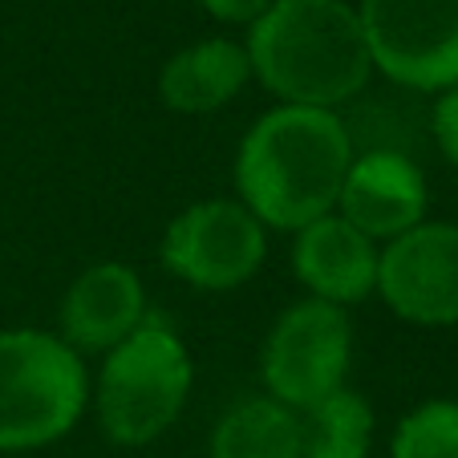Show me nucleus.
I'll list each match as a JSON object with an SVG mask.
<instances>
[{"mask_svg":"<svg viewBox=\"0 0 458 458\" xmlns=\"http://www.w3.org/2000/svg\"><path fill=\"white\" fill-rule=\"evenodd\" d=\"M349 357H353V325L349 312L329 301L288 304L259 349V377L268 398L304 414L320 398L345 389Z\"/></svg>","mask_w":458,"mask_h":458,"instance_id":"obj_5","label":"nucleus"},{"mask_svg":"<svg viewBox=\"0 0 458 458\" xmlns=\"http://www.w3.org/2000/svg\"><path fill=\"white\" fill-rule=\"evenodd\" d=\"M199 4L219 25H251L256 17H264L272 9V0H199Z\"/></svg>","mask_w":458,"mask_h":458,"instance_id":"obj_17","label":"nucleus"},{"mask_svg":"<svg viewBox=\"0 0 458 458\" xmlns=\"http://www.w3.org/2000/svg\"><path fill=\"white\" fill-rule=\"evenodd\" d=\"M195 365L171 320L147 312L139 329L102 357L89 389L98 426L114 446H150L179 422L191 398Z\"/></svg>","mask_w":458,"mask_h":458,"instance_id":"obj_3","label":"nucleus"},{"mask_svg":"<svg viewBox=\"0 0 458 458\" xmlns=\"http://www.w3.org/2000/svg\"><path fill=\"white\" fill-rule=\"evenodd\" d=\"M377 296L406 325H458V224L422 219L377 256Z\"/></svg>","mask_w":458,"mask_h":458,"instance_id":"obj_8","label":"nucleus"},{"mask_svg":"<svg viewBox=\"0 0 458 458\" xmlns=\"http://www.w3.org/2000/svg\"><path fill=\"white\" fill-rule=\"evenodd\" d=\"M394 458H458V402L434 398L414 406L389 438Z\"/></svg>","mask_w":458,"mask_h":458,"instance_id":"obj_15","label":"nucleus"},{"mask_svg":"<svg viewBox=\"0 0 458 458\" xmlns=\"http://www.w3.org/2000/svg\"><path fill=\"white\" fill-rule=\"evenodd\" d=\"M377 243L353 224L329 211L296 232L293 276L309 288L312 301H329L337 309L357 304L377 293Z\"/></svg>","mask_w":458,"mask_h":458,"instance_id":"obj_11","label":"nucleus"},{"mask_svg":"<svg viewBox=\"0 0 458 458\" xmlns=\"http://www.w3.org/2000/svg\"><path fill=\"white\" fill-rule=\"evenodd\" d=\"M373 442V406L357 389H337L301 414L304 458H365Z\"/></svg>","mask_w":458,"mask_h":458,"instance_id":"obj_14","label":"nucleus"},{"mask_svg":"<svg viewBox=\"0 0 458 458\" xmlns=\"http://www.w3.org/2000/svg\"><path fill=\"white\" fill-rule=\"evenodd\" d=\"M248 81V49L232 37H208L179 49L158 70V98L174 114H211L240 98Z\"/></svg>","mask_w":458,"mask_h":458,"instance_id":"obj_12","label":"nucleus"},{"mask_svg":"<svg viewBox=\"0 0 458 458\" xmlns=\"http://www.w3.org/2000/svg\"><path fill=\"white\" fill-rule=\"evenodd\" d=\"M337 216L373 243L398 240L426 219V174L394 147L353 150L337 195Z\"/></svg>","mask_w":458,"mask_h":458,"instance_id":"obj_9","label":"nucleus"},{"mask_svg":"<svg viewBox=\"0 0 458 458\" xmlns=\"http://www.w3.org/2000/svg\"><path fill=\"white\" fill-rule=\"evenodd\" d=\"M208 458H304L301 418L268 394L248 398L219 418Z\"/></svg>","mask_w":458,"mask_h":458,"instance_id":"obj_13","label":"nucleus"},{"mask_svg":"<svg viewBox=\"0 0 458 458\" xmlns=\"http://www.w3.org/2000/svg\"><path fill=\"white\" fill-rule=\"evenodd\" d=\"M373 73L414 94L458 86V0H361Z\"/></svg>","mask_w":458,"mask_h":458,"instance_id":"obj_6","label":"nucleus"},{"mask_svg":"<svg viewBox=\"0 0 458 458\" xmlns=\"http://www.w3.org/2000/svg\"><path fill=\"white\" fill-rule=\"evenodd\" d=\"M353 134L337 110L276 106L251 122L235 155L232 179L240 203L272 232H301L337 211Z\"/></svg>","mask_w":458,"mask_h":458,"instance_id":"obj_1","label":"nucleus"},{"mask_svg":"<svg viewBox=\"0 0 458 458\" xmlns=\"http://www.w3.org/2000/svg\"><path fill=\"white\" fill-rule=\"evenodd\" d=\"M430 134H434V142H438L442 158L458 171V86L438 94V102H434V110H430Z\"/></svg>","mask_w":458,"mask_h":458,"instance_id":"obj_16","label":"nucleus"},{"mask_svg":"<svg viewBox=\"0 0 458 458\" xmlns=\"http://www.w3.org/2000/svg\"><path fill=\"white\" fill-rule=\"evenodd\" d=\"M89 406V373L57 333H0V454L61 442Z\"/></svg>","mask_w":458,"mask_h":458,"instance_id":"obj_4","label":"nucleus"},{"mask_svg":"<svg viewBox=\"0 0 458 458\" xmlns=\"http://www.w3.org/2000/svg\"><path fill=\"white\" fill-rule=\"evenodd\" d=\"M147 293L139 272L122 259L89 264L57 309V337L73 353H110L147 320Z\"/></svg>","mask_w":458,"mask_h":458,"instance_id":"obj_10","label":"nucleus"},{"mask_svg":"<svg viewBox=\"0 0 458 458\" xmlns=\"http://www.w3.org/2000/svg\"><path fill=\"white\" fill-rule=\"evenodd\" d=\"M251 78L280 106L337 110L373 78L361 17L349 0H272L248 25Z\"/></svg>","mask_w":458,"mask_h":458,"instance_id":"obj_2","label":"nucleus"},{"mask_svg":"<svg viewBox=\"0 0 458 458\" xmlns=\"http://www.w3.org/2000/svg\"><path fill=\"white\" fill-rule=\"evenodd\" d=\"M268 256V227L240 199H203L166 224L158 259L174 280L199 293H232L248 284Z\"/></svg>","mask_w":458,"mask_h":458,"instance_id":"obj_7","label":"nucleus"}]
</instances>
